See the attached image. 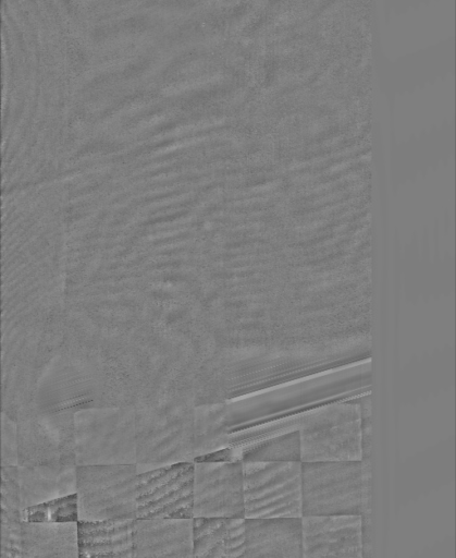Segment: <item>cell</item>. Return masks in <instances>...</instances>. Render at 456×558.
<instances>
[{
	"label": "cell",
	"mask_w": 456,
	"mask_h": 558,
	"mask_svg": "<svg viewBox=\"0 0 456 558\" xmlns=\"http://www.w3.org/2000/svg\"><path fill=\"white\" fill-rule=\"evenodd\" d=\"M2 425V464H17V426L16 422L1 413Z\"/></svg>",
	"instance_id": "obj_21"
},
{
	"label": "cell",
	"mask_w": 456,
	"mask_h": 558,
	"mask_svg": "<svg viewBox=\"0 0 456 558\" xmlns=\"http://www.w3.org/2000/svg\"><path fill=\"white\" fill-rule=\"evenodd\" d=\"M361 398L328 402L299 414L301 462L362 460Z\"/></svg>",
	"instance_id": "obj_4"
},
{
	"label": "cell",
	"mask_w": 456,
	"mask_h": 558,
	"mask_svg": "<svg viewBox=\"0 0 456 558\" xmlns=\"http://www.w3.org/2000/svg\"><path fill=\"white\" fill-rule=\"evenodd\" d=\"M136 463L78 464L79 520L136 518Z\"/></svg>",
	"instance_id": "obj_8"
},
{
	"label": "cell",
	"mask_w": 456,
	"mask_h": 558,
	"mask_svg": "<svg viewBox=\"0 0 456 558\" xmlns=\"http://www.w3.org/2000/svg\"><path fill=\"white\" fill-rule=\"evenodd\" d=\"M372 392L371 360L220 403L196 405V454L226 448L238 435L328 402Z\"/></svg>",
	"instance_id": "obj_1"
},
{
	"label": "cell",
	"mask_w": 456,
	"mask_h": 558,
	"mask_svg": "<svg viewBox=\"0 0 456 558\" xmlns=\"http://www.w3.org/2000/svg\"><path fill=\"white\" fill-rule=\"evenodd\" d=\"M245 550V518H193V557H244Z\"/></svg>",
	"instance_id": "obj_15"
},
{
	"label": "cell",
	"mask_w": 456,
	"mask_h": 558,
	"mask_svg": "<svg viewBox=\"0 0 456 558\" xmlns=\"http://www.w3.org/2000/svg\"><path fill=\"white\" fill-rule=\"evenodd\" d=\"M136 465L138 473L196 458V403L178 395L136 403Z\"/></svg>",
	"instance_id": "obj_3"
},
{
	"label": "cell",
	"mask_w": 456,
	"mask_h": 558,
	"mask_svg": "<svg viewBox=\"0 0 456 558\" xmlns=\"http://www.w3.org/2000/svg\"><path fill=\"white\" fill-rule=\"evenodd\" d=\"M245 518L303 517L301 461H243Z\"/></svg>",
	"instance_id": "obj_7"
},
{
	"label": "cell",
	"mask_w": 456,
	"mask_h": 558,
	"mask_svg": "<svg viewBox=\"0 0 456 558\" xmlns=\"http://www.w3.org/2000/svg\"><path fill=\"white\" fill-rule=\"evenodd\" d=\"M123 405H131L128 397L98 348L65 333L41 371L30 402L19 415Z\"/></svg>",
	"instance_id": "obj_2"
},
{
	"label": "cell",
	"mask_w": 456,
	"mask_h": 558,
	"mask_svg": "<svg viewBox=\"0 0 456 558\" xmlns=\"http://www.w3.org/2000/svg\"><path fill=\"white\" fill-rule=\"evenodd\" d=\"M194 463V517L245 518L243 461Z\"/></svg>",
	"instance_id": "obj_11"
},
{
	"label": "cell",
	"mask_w": 456,
	"mask_h": 558,
	"mask_svg": "<svg viewBox=\"0 0 456 558\" xmlns=\"http://www.w3.org/2000/svg\"><path fill=\"white\" fill-rule=\"evenodd\" d=\"M22 557H78L77 523L23 521Z\"/></svg>",
	"instance_id": "obj_18"
},
{
	"label": "cell",
	"mask_w": 456,
	"mask_h": 558,
	"mask_svg": "<svg viewBox=\"0 0 456 558\" xmlns=\"http://www.w3.org/2000/svg\"><path fill=\"white\" fill-rule=\"evenodd\" d=\"M15 422L19 465H77L74 412H25Z\"/></svg>",
	"instance_id": "obj_9"
},
{
	"label": "cell",
	"mask_w": 456,
	"mask_h": 558,
	"mask_svg": "<svg viewBox=\"0 0 456 558\" xmlns=\"http://www.w3.org/2000/svg\"><path fill=\"white\" fill-rule=\"evenodd\" d=\"M77 465H19L17 485L22 508L76 493Z\"/></svg>",
	"instance_id": "obj_17"
},
{
	"label": "cell",
	"mask_w": 456,
	"mask_h": 558,
	"mask_svg": "<svg viewBox=\"0 0 456 558\" xmlns=\"http://www.w3.org/2000/svg\"><path fill=\"white\" fill-rule=\"evenodd\" d=\"M245 519L244 557H301V517Z\"/></svg>",
	"instance_id": "obj_14"
},
{
	"label": "cell",
	"mask_w": 456,
	"mask_h": 558,
	"mask_svg": "<svg viewBox=\"0 0 456 558\" xmlns=\"http://www.w3.org/2000/svg\"><path fill=\"white\" fill-rule=\"evenodd\" d=\"M135 518L77 522L78 557H134Z\"/></svg>",
	"instance_id": "obj_16"
},
{
	"label": "cell",
	"mask_w": 456,
	"mask_h": 558,
	"mask_svg": "<svg viewBox=\"0 0 456 558\" xmlns=\"http://www.w3.org/2000/svg\"><path fill=\"white\" fill-rule=\"evenodd\" d=\"M134 557H193V518H135Z\"/></svg>",
	"instance_id": "obj_13"
},
{
	"label": "cell",
	"mask_w": 456,
	"mask_h": 558,
	"mask_svg": "<svg viewBox=\"0 0 456 558\" xmlns=\"http://www.w3.org/2000/svg\"><path fill=\"white\" fill-rule=\"evenodd\" d=\"M21 511L1 508V556L22 557Z\"/></svg>",
	"instance_id": "obj_20"
},
{
	"label": "cell",
	"mask_w": 456,
	"mask_h": 558,
	"mask_svg": "<svg viewBox=\"0 0 456 558\" xmlns=\"http://www.w3.org/2000/svg\"><path fill=\"white\" fill-rule=\"evenodd\" d=\"M303 515L367 514L368 459L301 462Z\"/></svg>",
	"instance_id": "obj_5"
},
{
	"label": "cell",
	"mask_w": 456,
	"mask_h": 558,
	"mask_svg": "<svg viewBox=\"0 0 456 558\" xmlns=\"http://www.w3.org/2000/svg\"><path fill=\"white\" fill-rule=\"evenodd\" d=\"M361 514H319L301 517V557L362 558Z\"/></svg>",
	"instance_id": "obj_12"
},
{
	"label": "cell",
	"mask_w": 456,
	"mask_h": 558,
	"mask_svg": "<svg viewBox=\"0 0 456 558\" xmlns=\"http://www.w3.org/2000/svg\"><path fill=\"white\" fill-rule=\"evenodd\" d=\"M76 463H136L135 407L90 408L74 413Z\"/></svg>",
	"instance_id": "obj_6"
},
{
	"label": "cell",
	"mask_w": 456,
	"mask_h": 558,
	"mask_svg": "<svg viewBox=\"0 0 456 558\" xmlns=\"http://www.w3.org/2000/svg\"><path fill=\"white\" fill-rule=\"evenodd\" d=\"M195 463L176 462L136 477V518H194Z\"/></svg>",
	"instance_id": "obj_10"
},
{
	"label": "cell",
	"mask_w": 456,
	"mask_h": 558,
	"mask_svg": "<svg viewBox=\"0 0 456 558\" xmlns=\"http://www.w3.org/2000/svg\"><path fill=\"white\" fill-rule=\"evenodd\" d=\"M21 519L32 523H77L79 521L77 493L27 506L22 509Z\"/></svg>",
	"instance_id": "obj_19"
}]
</instances>
